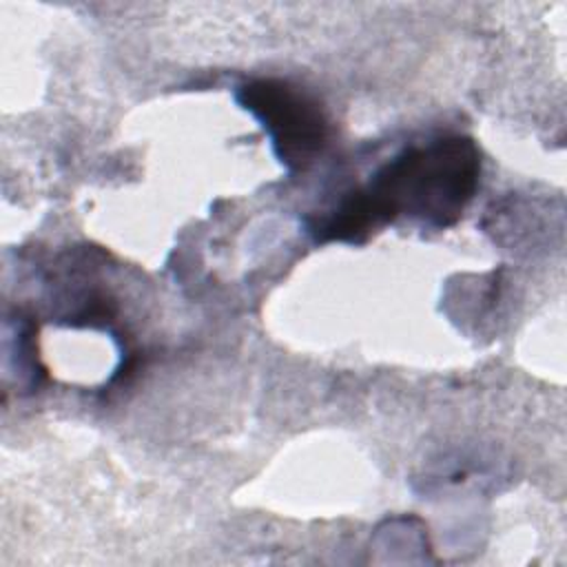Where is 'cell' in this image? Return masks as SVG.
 <instances>
[{
    "instance_id": "1",
    "label": "cell",
    "mask_w": 567,
    "mask_h": 567,
    "mask_svg": "<svg viewBox=\"0 0 567 567\" xmlns=\"http://www.w3.org/2000/svg\"><path fill=\"white\" fill-rule=\"evenodd\" d=\"M481 175V155L470 137L450 135L403 148L368 184L339 197L315 226L319 241L361 244L396 217L419 219L430 228L458 221L472 202Z\"/></svg>"
},
{
    "instance_id": "2",
    "label": "cell",
    "mask_w": 567,
    "mask_h": 567,
    "mask_svg": "<svg viewBox=\"0 0 567 567\" xmlns=\"http://www.w3.org/2000/svg\"><path fill=\"white\" fill-rule=\"evenodd\" d=\"M235 100L264 126L288 173L308 168L323 153L330 140V120L310 91L288 80L259 78L241 84Z\"/></svg>"
}]
</instances>
